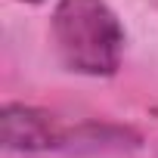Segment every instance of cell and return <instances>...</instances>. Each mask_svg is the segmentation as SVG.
I'll return each mask as SVG.
<instances>
[{
    "label": "cell",
    "mask_w": 158,
    "mask_h": 158,
    "mask_svg": "<svg viewBox=\"0 0 158 158\" xmlns=\"http://www.w3.org/2000/svg\"><path fill=\"white\" fill-rule=\"evenodd\" d=\"M53 40L71 71L106 77L121 65L124 31L102 0H59L53 13Z\"/></svg>",
    "instance_id": "cell-1"
},
{
    "label": "cell",
    "mask_w": 158,
    "mask_h": 158,
    "mask_svg": "<svg viewBox=\"0 0 158 158\" xmlns=\"http://www.w3.org/2000/svg\"><path fill=\"white\" fill-rule=\"evenodd\" d=\"M0 136L10 152H44V149H59L71 143V133L59 130L53 115L10 102L0 112Z\"/></svg>",
    "instance_id": "cell-2"
},
{
    "label": "cell",
    "mask_w": 158,
    "mask_h": 158,
    "mask_svg": "<svg viewBox=\"0 0 158 158\" xmlns=\"http://www.w3.org/2000/svg\"><path fill=\"white\" fill-rule=\"evenodd\" d=\"M22 3H44V0H22Z\"/></svg>",
    "instance_id": "cell-3"
}]
</instances>
